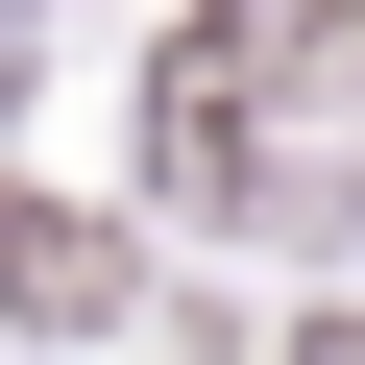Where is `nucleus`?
Listing matches in <instances>:
<instances>
[{
	"label": "nucleus",
	"instance_id": "nucleus-1",
	"mask_svg": "<svg viewBox=\"0 0 365 365\" xmlns=\"http://www.w3.org/2000/svg\"><path fill=\"white\" fill-rule=\"evenodd\" d=\"M0 317L98 341V317H122V244H98V220H49V195H0Z\"/></svg>",
	"mask_w": 365,
	"mask_h": 365
},
{
	"label": "nucleus",
	"instance_id": "nucleus-2",
	"mask_svg": "<svg viewBox=\"0 0 365 365\" xmlns=\"http://www.w3.org/2000/svg\"><path fill=\"white\" fill-rule=\"evenodd\" d=\"M292 365H365V317H317V341H292Z\"/></svg>",
	"mask_w": 365,
	"mask_h": 365
}]
</instances>
